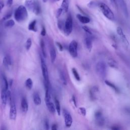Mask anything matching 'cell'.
<instances>
[{
    "label": "cell",
    "mask_w": 130,
    "mask_h": 130,
    "mask_svg": "<svg viewBox=\"0 0 130 130\" xmlns=\"http://www.w3.org/2000/svg\"><path fill=\"white\" fill-rule=\"evenodd\" d=\"M14 17L15 20L18 22L24 21L28 18V13L25 6L20 5L15 11Z\"/></svg>",
    "instance_id": "6da1fadb"
},
{
    "label": "cell",
    "mask_w": 130,
    "mask_h": 130,
    "mask_svg": "<svg viewBox=\"0 0 130 130\" xmlns=\"http://www.w3.org/2000/svg\"><path fill=\"white\" fill-rule=\"evenodd\" d=\"M25 7L30 11H32L35 14L38 15L41 13L40 6L35 0H25Z\"/></svg>",
    "instance_id": "7a4b0ae2"
},
{
    "label": "cell",
    "mask_w": 130,
    "mask_h": 130,
    "mask_svg": "<svg viewBox=\"0 0 130 130\" xmlns=\"http://www.w3.org/2000/svg\"><path fill=\"white\" fill-rule=\"evenodd\" d=\"M99 6L103 14L107 19L111 21L114 20L115 16L114 13L111 9L106 4L104 3H100L99 5Z\"/></svg>",
    "instance_id": "3957f363"
},
{
    "label": "cell",
    "mask_w": 130,
    "mask_h": 130,
    "mask_svg": "<svg viewBox=\"0 0 130 130\" xmlns=\"http://www.w3.org/2000/svg\"><path fill=\"white\" fill-rule=\"evenodd\" d=\"M96 71L101 78H104L106 75L107 66L105 62L103 61L99 62L96 65Z\"/></svg>",
    "instance_id": "277c9868"
},
{
    "label": "cell",
    "mask_w": 130,
    "mask_h": 130,
    "mask_svg": "<svg viewBox=\"0 0 130 130\" xmlns=\"http://www.w3.org/2000/svg\"><path fill=\"white\" fill-rule=\"evenodd\" d=\"M40 55V61H41V67L42 73V75L44 78V80L50 84L49 79V73L48 68L45 63V61L43 57Z\"/></svg>",
    "instance_id": "5b68a950"
},
{
    "label": "cell",
    "mask_w": 130,
    "mask_h": 130,
    "mask_svg": "<svg viewBox=\"0 0 130 130\" xmlns=\"http://www.w3.org/2000/svg\"><path fill=\"white\" fill-rule=\"evenodd\" d=\"M73 30V19L70 14H69L65 22L64 32L67 36L71 34Z\"/></svg>",
    "instance_id": "8992f818"
},
{
    "label": "cell",
    "mask_w": 130,
    "mask_h": 130,
    "mask_svg": "<svg viewBox=\"0 0 130 130\" xmlns=\"http://www.w3.org/2000/svg\"><path fill=\"white\" fill-rule=\"evenodd\" d=\"M78 43L75 41H72L69 45V50L71 56L73 58H76L78 56L77 52Z\"/></svg>",
    "instance_id": "52a82bcc"
},
{
    "label": "cell",
    "mask_w": 130,
    "mask_h": 130,
    "mask_svg": "<svg viewBox=\"0 0 130 130\" xmlns=\"http://www.w3.org/2000/svg\"><path fill=\"white\" fill-rule=\"evenodd\" d=\"M63 113L64 116L65 125L67 127H71L73 123V119L71 115L70 114L69 112L66 109L63 110Z\"/></svg>",
    "instance_id": "ba28073f"
},
{
    "label": "cell",
    "mask_w": 130,
    "mask_h": 130,
    "mask_svg": "<svg viewBox=\"0 0 130 130\" xmlns=\"http://www.w3.org/2000/svg\"><path fill=\"white\" fill-rule=\"evenodd\" d=\"M10 108L9 111V117L11 120H15L17 116V109L15 103L12 101L10 104Z\"/></svg>",
    "instance_id": "9c48e42d"
},
{
    "label": "cell",
    "mask_w": 130,
    "mask_h": 130,
    "mask_svg": "<svg viewBox=\"0 0 130 130\" xmlns=\"http://www.w3.org/2000/svg\"><path fill=\"white\" fill-rule=\"evenodd\" d=\"M21 108L23 113H26L29 109V105L27 99L25 98H23L21 101Z\"/></svg>",
    "instance_id": "30bf717a"
},
{
    "label": "cell",
    "mask_w": 130,
    "mask_h": 130,
    "mask_svg": "<svg viewBox=\"0 0 130 130\" xmlns=\"http://www.w3.org/2000/svg\"><path fill=\"white\" fill-rule=\"evenodd\" d=\"M3 65L5 67V68L7 69H9V67L11 65H12V61L11 58L9 55H7L4 57L3 60Z\"/></svg>",
    "instance_id": "8fae6325"
},
{
    "label": "cell",
    "mask_w": 130,
    "mask_h": 130,
    "mask_svg": "<svg viewBox=\"0 0 130 130\" xmlns=\"http://www.w3.org/2000/svg\"><path fill=\"white\" fill-rule=\"evenodd\" d=\"M45 103H46V107H47V109L49 110V111L53 114L55 113L56 109V107L54 105V104L51 101H46V102H45Z\"/></svg>",
    "instance_id": "7c38bea8"
},
{
    "label": "cell",
    "mask_w": 130,
    "mask_h": 130,
    "mask_svg": "<svg viewBox=\"0 0 130 130\" xmlns=\"http://www.w3.org/2000/svg\"><path fill=\"white\" fill-rule=\"evenodd\" d=\"M84 44L88 50L91 52L93 48V41L92 38L90 36L86 37L84 39Z\"/></svg>",
    "instance_id": "4fadbf2b"
},
{
    "label": "cell",
    "mask_w": 130,
    "mask_h": 130,
    "mask_svg": "<svg viewBox=\"0 0 130 130\" xmlns=\"http://www.w3.org/2000/svg\"><path fill=\"white\" fill-rule=\"evenodd\" d=\"M7 91L5 89L3 88L1 91V100L2 104L4 106H5L7 102Z\"/></svg>",
    "instance_id": "5bb4252c"
},
{
    "label": "cell",
    "mask_w": 130,
    "mask_h": 130,
    "mask_svg": "<svg viewBox=\"0 0 130 130\" xmlns=\"http://www.w3.org/2000/svg\"><path fill=\"white\" fill-rule=\"evenodd\" d=\"M76 17L77 18V19L79 20V21L81 22L83 24H86L90 22V19L89 17L85 16H83L81 14H78L76 15Z\"/></svg>",
    "instance_id": "9a60e30c"
},
{
    "label": "cell",
    "mask_w": 130,
    "mask_h": 130,
    "mask_svg": "<svg viewBox=\"0 0 130 130\" xmlns=\"http://www.w3.org/2000/svg\"><path fill=\"white\" fill-rule=\"evenodd\" d=\"M50 59L52 63H54L56 61L57 58V53L54 47H51L50 50Z\"/></svg>",
    "instance_id": "2e32d148"
},
{
    "label": "cell",
    "mask_w": 130,
    "mask_h": 130,
    "mask_svg": "<svg viewBox=\"0 0 130 130\" xmlns=\"http://www.w3.org/2000/svg\"><path fill=\"white\" fill-rule=\"evenodd\" d=\"M69 7V0H63L62 4H61V8L63 9V12L66 13L68 12Z\"/></svg>",
    "instance_id": "e0dca14e"
},
{
    "label": "cell",
    "mask_w": 130,
    "mask_h": 130,
    "mask_svg": "<svg viewBox=\"0 0 130 130\" xmlns=\"http://www.w3.org/2000/svg\"><path fill=\"white\" fill-rule=\"evenodd\" d=\"M36 23H37L36 20H34L32 21H31L29 23L28 26L29 30L34 32H36L37 31V29L36 28Z\"/></svg>",
    "instance_id": "ac0fdd59"
},
{
    "label": "cell",
    "mask_w": 130,
    "mask_h": 130,
    "mask_svg": "<svg viewBox=\"0 0 130 130\" xmlns=\"http://www.w3.org/2000/svg\"><path fill=\"white\" fill-rule=\"evenodd\" d=\"M33 101L35 104L37 106L40 105L41 104V99L38 93H34L33 95Z\"/></svg>",
    "instance_id": "d6986e66"
},
{
    "label": "cell",
    "mask_w": 130,
    "mask_h": 130,
    "mask_svg": "<svg viewBox=\"0 0 130 130\" xmlns=\"http://www.w3.org/2000/svg\"><path fill=\"white\" fill-rule=\"evenodd\" d=\"M40 47L41 49L42 56L44 58H46L47 57V53H46V50L45 47V44L44 40L42 39H41L40 41Z\"/></svg>",
    "instance_id": "ffe728a7"
},
{
    "label": "cell",
    "mask_w": 130,
    "mask_h": 130,
    "mask_svg": "<svg viewBox=\"0 0 130 130\" xmlns=\"http://www.w3.org/2000/svg\"><path fill=\"white\" fill-rule=\"evenodd\" d=\"M95 117L98 124L102 125V123L104 122V119L102 117L101 112L100 111H98L95 114Z\"/></svg>",
    "instance_id": "44dd1931"
},
{
    "label": "cell",
    "mask_w": 130,
    "mask_h": 130,
    "mask_svg": "<svg viewBox=\"0 0 130 130\" xmlns=\"http://www.w3.org/2000/svg\"><path fill=\"white\" fill-rule=\"evenodd\" d=\"M25 85L28 90H32L33 86V82L32 79L31 78H28V79L26 80L25 82Z\"/></svg>",
    "instance_id": "7402d4cb"
},
{
    "label": "cell",
    "mask_w": 130,
    "mask_h": 130,
    "mask_svg": "<svg viewBox=\"0 0 130 130\" xmlns=\"http://www.w3.org/2000/svg\"><path fill=\"white\" fill-rule=\"evenodd\" d=\"M55 107L56 109V111L58 113V114L59 115H61V105L60 101L58 100L57 98L55 99Z\"/></svg>",
    "instance_id": "603a6c76"
},
{
    "label": "cell",
    "mask_w": 130,
    "mask_h": 130,
    "mask_svg": "<svg viewBox=\"0 0 130 130\" xmlns=\"http://www.w3.org/2000/svg\"><path fill=\"white\" fill-rule=\"evenodd\" d=\"M60 77L61 80L62 81L63 84L65 85H66L67 84V79H66L65 75L63 71H60Z\"/></svg>",
    "instance_id": "cb8c5ba5"
},
{
    "label": "cell",
    "mask_w": 130,
    "mask_h": 130,
    "mask_svg": "<svg viewBox=\"0 0 130 130\" xmlns=\"http://www.w3.org/2000/svg\"><path fill=\"white\" fill-rule=\"evenodd\" d=\"M14 25H15V22L12 19L8 20L5 23V28H12Z\"/></svg>",
    "instance_id": "d4e9b609"
},
{
    "label": "cell",
    "mask_w": 130,
    "mask_h": 130,
    "mask_svg": "<svg viewBox=\"0 0 130 130\" xmlns=\"http://www.w3.org/2000/svg\"><path fill=\"white\" fill-rule=\"evenodd\" d=\"M72 73L75 77V78L77 80V81H80V76L78 74V71H77V70L73 68L72 69Z\"/></svg>",
    "instance_id": "484cf974"
},
{
    "label": "cell",
    "mask_w": 130,
    "mask_h": 130,
    "mask_svg": "<svg viewBox=\"0 0 130 130\" xmlns=\"http://www.w3.org/2000/svg\"><path fill=\"white\" fill-rule=\"evenodd\" d=\"M105 83L109 87H111L113 90L115 91V92H116V93H119V90L118 89V88L114 85L112 83L110 82V81H108V80H106Z\"/></svg>",
    "instance_id": "4316f807"
},
{
    "label": "cell",
    "mask_w": 130,
    "mask_h": 130,
    "mask_svg": "<svg viewBox=\"0 0 130 130\" xmlns=\"http://www.w3.org/2000/svg\"><path fill=\"white\" fill-rule=\"evenodd\" d=\"M108 65L113 68H115V69L118 68V65L117 63L113 59H110L109 60Z\"/></svg>",
    "instance_id": "83f0119b"
},
{
    "label": "cell",
    "mask_w": 130,
    "mask_h": 130,
    "mask_svg": "<svg viewBox=\"0 0 130 130\" xmlns=\"http://www.w3.org/2000/svg\"><path fill=\"white\" fill-rule=\"evenodd\" d=\"M32 39L31 38H28L25 43V48L27 49V50H30V49L32 46Z\"/></svg>",
    "instance_id": "f1b7e54d"
},
{
    "label": "cell",
    "mask_w": 130,
    "mask_h": 130,
    "mask_svg": "<svg viewBox=\"0 0 130 130\" xmlns=\"http://www.w3.org/2000/svg\"><path fill=\"white\" fill-rule=\"evenodd\" d=\"M3 88H4L6 90L8 91V88H9V84H8V82L7 81V80L6 79V77L4 76H3Z\"/></svg>",
    "instance_id": "f546056e"
},
{
    "label": "cell",
    "mask_w": 130,
    "mask_h": 130,
    "mask_svg": "<svg viewBox=\"0 0 130 130\" xmlns=\"http://www.w3.org/2000/svg\"><path fill=\"white\" fill-rule=\"evenodd\" d=\"M58 28L61 30H64L65 28V23L62 20H59L58 22Z\"/></svg>",
    "instance_id": "4dcf8cb0"
},
{
    "label": "cell",
    "mask_w": 130,
    "mask_h": 130,
    "mask_svg": "<svg viewBox=\"0 0 130 130\" xmlns=\"http://www.w3.org/2000/svg\"><path fill=\"white\" fill-rule=\"evenodd\" d=\"M7 101H8L9 104H10L12 103V96H11V92L10 91H7Z\"/></svg>",
    "instance_id": "1f68e13d"
},
{
    "label": "cell",
    "mask_w": 130,
    "mask_h": 130,
    "mask_svg": "<svg viewBox=\"0 0 130 130\" xmlns=\"http://www.w3.org/2000/svg\"><path fill=\"white\" fill-rule=\"evenodd\" d=\"M12 12H9L7 14H6L2 19V21H6L7 20H8V19H9L11 16H12Z\"/></svg>",
    "instance_id": "d6a6232c"
},
{
    "label": "cell",
    "mask_w": 130,
    "mask_h": 130,
    "mask_svg": "<svg viewBox=\"0 0 130 130\" xmlns=\"http://www.w3.org/2000/svg\"><path fill=\"white\" fill-rule=\"evenodd\" d=\"M82 29L83 30L88 34V35H92V32L91 31V30L89 29V28H88L87 26H83L82 27Z\"/></svg>",
    "instance_id": "836d02e7"
},
{
    "label": "cell",
    "mask_w": 130,
    "mask_h": 130,
    "mask_svg": "<svg viewBox=\"0 0 130 130\" xmlns=\"http://www.w3.org/2000/svg\"><path fill=\"white\" fill-rule=\"evenodd\" d=\"M63 12V9H62V8H59V9L57 10V11H56V17H57V18H59L60 17V16L61 15V14H62V13Z\"/></svg>",
    "instance_id": "e575fe53"
},
{
    "label": "cell",
    "mask_w": 130,
    "mask_h": 130,
    "mask_svg": "<svg viewBox=\"0 0 130 130\" xmlns=\"http://www.w3.org/2000/svg\"><path fill=\"white\" fill-rule=\"evenodd\" d=\"M79 110L80 111V113H81V114L83 116H85L86 114V111L85 108L84 107H80L79 108Z\"/></svg>",
    "instance_id": "d590c367"
},
{
    "label": "cell",
    "mask_w": 130,
    "mask_h": 130,
    "mask_svg": "<svg viewBox=\"0 0 130 130\" xmlns=\"http://www.w3.org/2000/svg\"><path fill=\"white\" fill-rule=\"evenodd\" d=\"M116 32H117V34H118L119 36H121V35H122V34H124V33H123V32L122 29H121V27H117V28Z\"/></svg>",
    "instance_id": "8d00e7d4"
},
{
    "label": "cell",
    "mask_w": 130,
    "mask_h": 130,
    "mask_svg": "<svg viewBox=\"0 0 130 130\" xmlns=\"http://www.w3.org/2000/svg\"><path fill=\"white\" fill-rule=\"evenodd\" d=\"M44 126H45V128L47 130L49 129V121L47 119L45 120L44 121Z\"/></svg>",
    "instance_id": "74e56055"
},
{
    "label": "cell",
    "mask_w": 130,
    "mask_h": 130,
    "mask_svg": "<svg viewBox=\"0 0 130 130\" xmlns=\"http://www.w3.org/2000/svg\"><path fill=\"white\" fill-rule=\"evenodd\" d=\"M56 45L58 46V48H59V50L61 51H63L64 49V47L63 46V45L59 42H56Z\"/></svg>",
    "instance_id": "f35d334b"
},
{
    "label": "cell",
    "mask_w": 130,
    "mask_h": 130,
    "mask_svg": "<svg viewBox=\"0 0 130 130\" xmlns=\"http://www.w3.org/2000/svg\"><path fill=\"white\" fill-rule=\"evenodd\" d=\"M46 29H45L44 27H43L42 29V30H41V35L42 36H45L46 35Z\"/></svg>",
    "instance_id": "ab89813d"
},
{
    "label": "cell",
    "mask_w": 130,
    "mask_h": 130,
    "mask_svg": "<svg viewBox=\"0 0 130 130\" xmlns=\"http://www.w3.org/2000/svg\"><path fill=\"white\" fill-rule=\"evenodd\" d=\"M72 101H73V103L74 104V106L77 107V102H76V98L75 97V96H72Z\"/></svg>",
    "instance_id": "60d3db41"
},
{
    "label": "cell",
    "mask_w": 130,
    "mask_h": 130,
    "mask_svg": "<svg viewBox=\"0 0 130 130\" xmlns=\"http://www.w3.org/2000/svg\"><path fill=\"white\" fill-rule=\"evenodd\" d=\"M88 6L89 7L92 8V7H94V6H96V3H95V2H90V3L88 4Z\"/></svg>",
    "instance_id": "b9f144b4"
},
{
    "label": "cell",
    "mask_w": 130,
    "mask_h": 130,
    "mask_svg": "<svg viewBox=\"0 0 130 130\" xmlns=\"http://www.w3.org/2000/svg\"><path fill=\"white\" fill-rule=\"evenodd\" d=\"M5 6V4L3 1H0V12L3 9V8Z\"/></svg>",
    "instance_id": "7bdbcfd3"
},
{
    "label": "cell",
    "mask_w": 130,
    "mask_h": 130,
    "mask_svg": "<svg viewBox=\"0 0 130 130\" xmlns=\"http://www.w3.org/2000/svg\"><path fill=\"white\" fill-rule=\"evenodd\" d=\"M13 0H8V1H7V6L8 7H11L13 4Z\"/></svg>",
    "instance_id": "ee69618b"
},
{
    "label": "cell",
    "mask_w": 130,
    "mask_h": 130,
    "mask_svg": "<svg viewBox=\"0 0 130 130\" xmlns=\"http://www.w3.org/2000/svg\"><path fill=\"white\" fill-rule=\"evenodd\" d=\"M52 130H57L58 129V125L57 124H54L51 126Z\"/></svg>",
    "instance_id": "f6af8a7d"
},
{
    "label": "cell",
    "mask_w": 130,
    "mask_h": 130,
    "mask_svg": "<svg viewBox=\"0 0 130 130\" xmlns=\"http://www.w3.org/2000/svg\"><path fill=\"white\" fill-rule=\"evenodd\" d=\"M13 79H10L9 82H8V84H9V86L11 88L12 86V84H13Z\"/></svg>",
    "instance_id": "bcb514c9"
},
{
    "label": "cell",
    "mask_w": 130,
    "mask_h": 130,
    "mask_svg": "<svg viewBox=\"0 0 130 130\" xmlns=\"http://www.w3.org/2000/svg\"><path fill=\"white\" fill-rule=\"evenodd\" d=\"M42 1H43V2L44 3H46L47 1H48V0H42Z\"/></svg>",
    "instance_id": "7dc6e473"
},
{
    "label": "cell",
    "mask_w": 130,
    "mask_h": 130,
    "mask_svg": "<svg viewBox=\"0 0 130 130\" xmlns=\"http://www.w3.org/2000/svg\"><path fill=\"white\" fill-rule=\"evenodd\" d=\"M111 1H112L113 2H116V0H111Z\"/></svg>",
    "instance_id": "c3c4849f"
},
{
    "label": "cell",
    "mask_w": 130,
    "mask_h": 130,
    "mask_svg": "<svg viewBox=\"0 0 130 130\" xmlns=\"http://www.w3.org/2000/svg\"><path fill=\"white\" fill-rule=\"evenodd\" d=\"M57 1H60V0H57Z\"/></svg>",
    "instance_id": "681fc988"
}]
</instances>
